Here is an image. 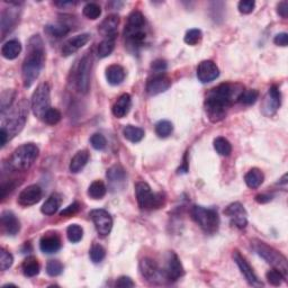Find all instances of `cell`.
I'll list each match as a JSON object with an SVG mask.
<instances>
[{
    "label": "cell",
    "instance_id": "obj_1",
    "mask_svg": "<svg viewBox=\"0 0 288 288\" xmlns=\"http://www.w3.org/2000/svg\"><path fill=\"white\" fill-rule=\"evenodd\" d=\"M243 88L239 85L221 84L207 93L205 100V110L211 122L217 123L227 115V110L239 100Z\"/></svg>",
    "mask_w": 288,
    "mask_h": 288
},
{
    "label": "cell",
    "instance_id": "obj_2",
    "mask_svg": "<svg viewBox=\"0 0 288 288\" xmlns=\"http://www.w3.org/2000/svg\"><path fill=\"white\" fill-rule=\"evenodd\" d=\"M45 62L44 44L40 35H34L29 38L27 45V56L25 57L24 63L22 68V78L24 87L29 88L43 69Z\"/></svg>",
    "mask_w": 288,
    "mask_h": 288
},
{
    "label": "cell",
    "instance_id": "obj_3",
    "mask_svg": "<svg viewBox=\"0 0 288 288\" xmlns=\"http://www.w3.org/2000/svg\"><path fill=\"white\" fill-rule=\"evenodd\" d=\"M40 153L38 147L33 143H27L17 147L9 159V168L14 171L29 170Z\"/></svg>",
    "mask_w": 288,
    "mask_h": 288
},
{
    "label": "cell",
    "instance_id": "obj_4",
    "mask_svg": "<svg viewBox=\"0 0 288 288\" xmlns=\"http://www.w3.org/2000/svg\"><path fill=\"white\" fill-rule=\"evenodd\" d=\"M27 115H29V103L22 100L13 111L9 113L8 117H3L1 128L8 134L9 140L16 136L24 127Z\"/></svg>",
    "mask_w": 288,
    "mask_h": 288
},
{
    "label": "cell",
    "instance_id": "obj_5",
    "mask_svg": "<svg viewBox=\"0 0 288 288\" xmlns=\"http://www.w3.org/2000/svg\"><path fill=\"white\" fill-rule=\"evenodd\" d=\"M136 200L140 208L158 209L166 203V197L162 193H152L151 187L144 181H140L135 186Z\"/></svg>",
    "mask_w": 288,
    "mask_h": 288
},
{
    "label": "cell",
    "instance_id": "obj_6",
    "mask_svg": "<svg viewBox=\"0 0 288 288\" xmlns=\"http://www.w3.org/2000/svg\"><path fill=\"white\" fill-rule=\"evenodd\" d=\"M194 221L204 230L206 233L213 234L220 227L219 214L213 208H205L203 206H194L192 209Z\"/></svg>",
    "mask_w": 288,
    "mask_h": 288
},
{
    "label": "cell",
    "instance_id": "obj_7",
    "mask_svg": "<svg viewBox=\"0 0 288 288\" xmlns=\"http://www.w3.org/2000/svg\"><path fill=\"white\" fill-rule=\"evenodd\" d=\"M255 250L263 260H266L268 263L275 267V269L282 272L284 277H288V264L285 256H283L279 251L269 247L264 242H260V241L255 244Z\"/></svg>",
    "mask_w": 288,
    "mask_h": 288
},
{
    "label": "cell",
    "instance_id": "obj_8",
    "mask_svg": "<svg viewBox=\"0 0 288 288\" xmlns=\"http://www.w3.org/2000/svg\"><path fill=\"white\" fill-rule=\"evenodd\" d=\"M50 105H51V89H50L49 84L43 83L37 86L36 90L33 93L30 108L37 118L43 119L46 112L51 108Z\"/></svg>",
    "mask_w": 288,
    "mask_h": 288
},
{
    "label": "cell",
    "instance_id": "obj_9",
    "mask_svg": "<svg viewBox=\"0 0 288 288\" xmlns=\"http://www.w3.org/2000/svg\"><path fill=\"white\" fill-rule=\"evenodd\" d=\"M90 70H91V58L89 54L80 60L76 72V85L78 90L81 93H87L89 90V83H90Z\"/></svg>",
    "mask_w": 288,
    "mask_h": 288
},
{
    "label": "cell",
    "instance_id": "obj_10",
    "mask_svg": "<svg viewBox=\"0 0 288 288\" xmlns=\"http://www.w3.org/2000/svg\"><path fill=\"white\" fill-rule=\"evenodd\" d=\"M89 215H90L99 235L106 236L110 234L113 228V219L110 213L105 209H93Z\"/></svg>",
    "mask_w": 288,
    "mask_h": 288
},
{
    "label": "cell",
    "instance_id": "obj_11",
    "mask_svg": "<svg viewBox=\"0 0 288 288\" xmlns=\"http://www.w3.org/2000/svg\"><path fill=\"white\" fill-rule=\"evenodd\" d=\"M224 214L231 220V224L239 229H244L248 224L247 212L241 203H232L224 209Z\"/></svg>",
    "mask_w": 288,
    "mask_h": 288
},
{
    "label": "cell",
    "instance_id": "obj_12",
    "mask_svg": "<svg viewBox=\"0 0 288 288\" xmlns=\"http://www.w3.org/2000/svg\"><path fill=\"white\" fill-rule=\"evenodd\" d=\"M171 86L170 78L165 73H154L147 80L146 83V92L150 96H157L159 93H162L168 90Z\"/></svg>",
    "mask_w": 288,
    "mask_h": 288
},
{
    "label": "cell",
    "instance_id": "obj_13",
    "mask_svg": "<svg viewBox=\"0 0 288 288\" xmlns=\"http://www.w3.org/2000/svg\"><path fill=\"white\" fill-rule=\"evenodd\" d=\"M282 105V93H280L277 86H272L268 90L266 97L263 99L262 112L264 115H274Z\"/></svg>",
    "mask_w": 288,
    "mask_h": 288
},
{
    "label": "cell",
    "instance_id": "obj_14",
    "mask_svg": "<svg viewBox=\"0 0 288 288\" xmlns=\"http://www.w3.org/2000/svg\"><path fill=\"white\" fill-rule=\"evenodd\" d=\"M220 70L217 65L211 60L202 61L197 67V78L202 84L212 83L219 78Z\"/></svg>",
    "mask_w": 288,
    "mask_h": 288
},
{
    "label": "cell",
    "instance_id": "obj_15",
    "mask_svg": "<svg viewBox=\"0 0 288 288\" xmlns=\"http://www.w3.org/2000/svg\"><path fill=\"white\" fill-rule=\"evenodd\" d=\"M233 257H234V260L237 264V267H239V269L241 270V272H242L244 278L247 279V282L250 284L251 286H262L263 285V284L258 279V277H257V275L255 274L252 267L248 263L247 260L244 259V257L240 255L239 251H235Z\"/></svg>",
    "mask_w": 288,
    "mask_h": 288
},
{
    "label": "cell",
    "instance_id": "obj_16",
    "mask_svg": "<svg viewBox=\"0 0 288 288\" xmlns=\"http://www.w3.org/2000/svg\"><path fill=\"white\" fill-rule=\"evenodd\" d=\"M42 188L38 185H30L23 189L18 196V203L22 206H32L41 201Z\"/></svg>",
    "mask_w": 288,
    "mask_h": 288
},
{
    "label": "cell",
    "instance_id": "obj_17",
    "mask_svg": "<svg viewBox=\"0 0 288 288\" xmlns=\"http://www.w3.org/2000/svg\"><path fill=\"white\" fill-rule=\"evenodd\" d=\"M184 274V267H182L178 256L176 254H173V252H171L168 259V264H167V268L165 270V277L170 280V282H176V280L182 277Z\"/></svg>",
    "mask_w": 288,
    "mask_h": 288
},
{
    "label": "cell",
    "instance_id": "obj_18",
    "mask_svg": "<svg viewBox=\"0 0 288 288\" xmlns=\"http://www.w3.org/2000/svg\"><path fill=\"white\" fill-rule=\"evenodd\" d=\"M89 40H90V35L87 33L77 35V36L70 38V40L65 42L63 46H62V56H72L73 53H76L77 51H79L81 48H84V46L89 42Z\"/></svg>",
    "mask_w": 288,
    "mask_h": 288
},
{
    "label": "cell",
    "instance_id": "obj_19",
    "mask_svg": "<svg viewBox=\"0 0 288 288\" xmlns=\"http://www.w3.org/2000/svg\"><path fill=\"white\" fill-rule=\"evenodd\" d=\"M140 271H141L143 277L149 280V282L158 280L162 275L157 262L150 258H144L141 260V262H140Z\"/></svg>",
    "mask_w": 288,
    "mask_h": 288
},
{
    "label": "cell",
    "instance_id": "obj_20",
    "mask_svg": "<svg viewBox=\"0 0 288 288\" xmlns=\"http://www.w3.org/2000/svg\"><path fill=\"white\" fill-rule=\"evenodd\" d=\"M40 249L44 254H56L61 249V239L57 233H46L41 237Z\"/></svg>",
    "mask_w": 288,
    "mask_h": 288
},
{
    "label": "cell",
    "instance_id": "obj_21",
    "mask_svg": "<svg viewBox=\"0 0 288 288\" xmlns=\"http://www.w3.org/2000/svg\"><path fill=\"white\" fill-rule=\"evenodd\" d=\"M124 36H125L128 45L138 48L143 44L146 35L144 32V27H130L126 25L125 29H124Z\"/></svg>",
    "mask_w": 288,
    "mask_h": 288
},
{
    "label": "cell",
    "instance_id": "obj_22",
    "mask_svg": "<svg viewBox=\"0 0 288 288\" xmlns=\"http://www.w3.org/2000/svg\"><path fill=\"white\" fill-rule=\"evenodd\" d=\"M119 25V17L117 15H110L102 22L99 25L98 30L103 36L106 37H116L117 35V29Z\"/></svg>",
    "mask_w": 288,
    "mask_h": 288
},
{
    "label": "cell",
    "instance_id": "obj_23",
    "mask_svg": "<svg viewBox=\"0 0 288 288\" xmlns=\"http://www.w3.org/2000/svg\"><path fill=\"white\" fill-rule=\"evenodd\" d=\"M1 225L2 230L8 235H16L21 230V223L15 216L14 213L6 211L1 214Z\"/></svg>",
    "mask_w": 288,
    "mask_h": 288
},
{
    "label": "cell",
    "instance_id": "obj_24",
    "mask_svg": "<svg viewBox=\"0 0 288 288\" xmlns=\"http://www.w3.org/2000/svg\"><path fill=\"white\" fill-rule=\"evenodd\" d=\"M131 106H132L131 96L128 95V93H123V95L117 99V102L114 104L112 112L115 117L123 118L124 116H126L127 113L130 112Z\"/></svg>",
    "mask_w": 288,
    "mask_h": 288
},
{
    "label": "cell",
    "instance_id": "obj_25",
    "mask_svg": "<svg viewBox=\"0 0 288 288\" xmlns=\"http://www.w3.org/2000/svg\"><path fill=\"white\" fill-rule=\"evenodd\" d=\"M106 78L112 86L120 85L125 79V70L119 64H112L106 69Z\"/></svg>",
    "mask_w": 288,
    "mask_h": 288
},
{
    "label": "cell",
    "instance_id": "obj_26",
    "mask_svg": "<svg viewBox=\"0 0 288 288\" xmlns=\"http://www.w3.org/2000/svg\"><path fill=\"white\" fill-rule=\"evenodd\" d=\"M107 179L110 180L113 188H117V187L123 184L126 179V173L120 166H113L112 168L107 170Z\"/></svg>",
    "mask_w": 288,
    "mask_h": 288
},
{
    "label": "cell",
    "instance_id": "obj_27",
    "mask_svg": "<svg viewBox=\"0 0 288 288\" xmlns=\"http://www.w3.org/2000/svg\"><path fill=\"white\" fill-rule=\"evenodd\" d=\"M22 45L17 40H10L6 42L1 48L2 57L7 60H14L21 54Z\"/></svg>",
    "mask_w": 288,
    "mask_h": 288
},
{
    "label": "cell",
    "instance_id": "obj_28",
    "mask_svg": "<svg viewBox=\"0 0 288 288\" xmlns=\"http://www.w3.org/2000/svg\"><path fill=\"white\" fill-rule=\"evenodd\" d=\"M89 160V153L86 150L79 151L75 154V157L72 158L71 162H70V171L72 173H78L81 169H84V167L87 165Z\"/></svg>",
    "mask_w": 288,
    "mask_h": 288
},
{
    "label": "cell",
    "instance_id": "obj_29",
    "mask_svg": "<svg viewBox=\"0 0 288 288\" xmlns=\"http://www.w3.org/2000/svg\"><path fill=\"white\" fill-rule=\"evenodd\" d=\"M61 206V196L59 194H52L44 204H43L41 211L45 215H53L58 212V209Z\"/></svg>",
    "mask_w": 288,
    "mask_h": 288
},
{
    "label": "cell",
    "instance_id": "obj_30",
    "mask_svg": "<svg viewBox=\"0 0 288 288\" xmlns=\"http://www.w3.org/2000/svg\"><path fill=\"white\" fill-rule=\"evenodd\" d=\"M263 173L257 168H252L251 170H249V173L244 176V181H246L247 186L252 189L258 188L263 182Z\"/></svg>",
    "mask_w": 288,
    "mask_h": 288
},
{
    "label": "cell",
    "instance_id": "obj_31",
    "mask_svg": "<svg viewBox=\"0 0 288 288\" xmlns=\"http://www.w3.org/2000/svg\"><path fill=\"white\" fill-rule=\"evenodd\" d=\"M18 15L13 9H7L1 15V32L2 35L8 32L13 27L16 25Z\"/></svg>",
    "mask_w": 288,
    "mask_h": 288
},
{
    "label": "cell",
    "instance_id": "obj_32",
    "mask_svg": "<svg viewBox=\"0 0 288 288\" xmlns=\"http://www.w3.org/2000/svg\"><path fill=\"white\" fill-rule=\"evenodd\" d=\"M22 269L26 277H35V276L40 274L41 267L36 258H34V257H29V258L25 259V261L23 262Z\"/></svg>",
    "mask_w": 288,
    "mask_h": 288
},
{
    "label": "cell",
    "instance_id": "obj_33",
    "mask_svg": "<svg viewBox=\"0 0 288 288\" xmlns=\"http://www.w3.org/2000/svg\"><path fill=\"white\" fill-rule=\"evenodd\" d=\"M124 138L132 143H138L144 138V131L141 127L127 125L123 128Z\"/></svg>",
    "mask_w": 288,
    "mask_h": 288
},
{
    "label": "cell",
    "instance_id": "obj_34",
    "mask_svg": "<svg viewBox=\"0 0 288 288\" xmlns=\"http://www.w3.org/2000/svg\"><path fill=\"white\" fill-rule=\"evenodd\" d=\"M115 38L116 37H106L99 43L98 50H97V54L99 58L104 59V58L111 56L115 49Z\"/></svg>",
    "mask_w": 288,
    "mask_h": 288
},
{
    "label": "cell",
    "instance_id": "obj_35",
    "mask_svg": "<svg viewBox=\"0 0 288 288\" xmlns=\"http://www.w3.org/2000/svg\"><path fill=\"white\" fill-rule=\"evenodd\" d=\"M107 188L103 181L96 180L89 186L88 188V195L90 196L92 200H102V198L106 195Z\"/></svg>",
    "mask_w": 288,
    "mask_h": 288
},
{
    "label": "cell",
    "instance_id": "obj_36",
    "mask_svg": "<svg viewBox=\"0 0 288 288\" xmlns=\"http://www.w3.org/2000/svg\"><path fill=\"white\" fill-rule=\"evenodd\" d=\"M214 149L216 150V152L223 155V157H229L232 152V145L225 138H216L214 140Z\"/></svg>",
    "mask_w": 288,
    "mask_h": 288
},
{
    "label": "cell",
    "instance_id": "obj_37",
    "mask_svg": "<svg viewBox=\"0 0 288 288\" xmlns=\"http://www.w3.org/2000/svg\"><path fill=\"white\" fill-rule=\"evenodd\" d=\"M173 123L169 122V120H160L155 124V133L159 136V138H168V136L173 133Z\"/></svg>",
    "mask_w": 288,
    "mask_h": 288
},
{
    "label": "cell",
    "instance_id": "obj_38",
    "mask_svg": "<svg viewBox=\"0 0 288 288\" xmlns=\"http://www.w3.org/2000/svg\"><path fill=\"white\" fill-rule=\"evenodd\" d=\"M67 235L70 242L72 243H78L81 241L84 236V230L80 225L78 224H71L69 225L67 229Z\"/></svg>",
    "mask_w": 288,
    "mask_h": 288
},
{
    "label": "cell",
    "instance_id": "obj_39",
    "mask_svg": "<svg viewBox=\"0 0 288 288\" xmlns=\"http://www.w3.org/2000/svg\"><path fill=\"white\" fill-rule=\"evenodd\" d=\"M258 98H259L258 90H256V89H248V90H243L242 92H241L239 100L243 105L250 106V105H254Z\"/></svg>",
    "mask_w": 288,
    "mask_h": 288
},
{
    "label": "cell",
    "instance_id": "obj_40",
    "mask_svg": "<svg viewBox=\"0 0 288 288\" xmlns=\"http://www.w3.org/2000/svg\"><path fill=\"white\" fill-rule=\"evenodd\" d=\"M83 13L88 19H92V21H95V19L99 18L100 15H102V9H100V7L97 5V3L89 2L84 7Z\"/></svg>",
    "mask_w": 288,
    "mask_h": 288
},
{
    "label": "cell",
    "instance_id": "obj_41",
    "mask_svg": "<svg viewBox=\"0 0 288 288\" xmlns=\"http://www.w3.org/2000/svg\"><path fill=\"white\" fill-rule=\"evenodd\" d=\"M145 25V18L143 14L139 10L132 11L127 19V26L130 27H144Z\"/></svg>",
    "mask_w": 288,
    "mask_h": 288
},
{
    "label": "cell",
    "instance_id": "obj_42",
    "mask_svg": "<svg viewBox=\"0 0 288 288\" xmlns=\"http://www.w3.org/2000/svg\"><path fill=\"white\" fill-rule=\"evenodd\" d=\"M89 256H90V259L93 263H99L104 260L106 251L100 244H93L90 251H89Z\"/></svg>",
    "mask_w": 288,
    "mask_h": 288
},
{
    "label": "cell",
    "instance_id": "obj_43",
    "mask_svg": "<svg viewBox=\"0 0 288 288\" xmlns=\"http://www.w3.org/2000/svg\"><path fill=\"white\" fill-rule=\"evenodd\" d=\"M46 33L51 35L53 37H62L65 34L69 33V27L67 25L60 24V25H49L45 27Z\"/></svg>",
    "mask_w": 288,
    "mask_h": 288
},
{
    "label": "cell",
    "instance_id": "obj_44",
    "mask_svg": "<svg viewBox=\"0 0 288 288\" xmlns=\"http://www.w3.org/2000/svg\"><path fill=\"white\" fill-rule=\"evenodd\" d=\"M202 37H203V33H202V30L194 29H189L188 32L186 33L184 41L186 44L188 45H196L197 43L201 42Z\"/></svg>",
    "mask_w": 288,
    "mask_h": 288
},
{
    "label": "cell",
    "instance_id": "obj_45",
    "mask_svg": "<svg viewBox=\"0 0 288 288\" xmlns=\"http://www.w3.org/2000/svg\"><path fill=\"white\" fill-rule=\"evenodd\" d=\"M61 113L60 111H58L57 108H50V110L46 112V114L44 115V118H43V120L46 124H49V125H56V124H58L61 120Z\"/></svg>",
    "mask_w": 288,
    "mask_h": 288
},
{
    "label": "cell",
    "instance_id": "obj_46",
    "mask_svg": "<svg viewBox=\"0 0 288 288\" xmlns=\"http://www.w3.org/2000/svg\"><path fill=\"white\" fill-rule=\"evenodd\" d=\"M14 262V258L8 251L5 249H0V269L7 270L11 267V264Z\"/></svg>",
    "mask_w": 288,
    "mask_h": 288
},
{
    "label": "cell",
    "instance_id": "obj_47",
    "mask_svg": "<svg viewBox=\"0 0 288 288\" xmlns=\"http://www.w3.org/2000/svg\"><path fill=\"white\" fill-rule=\"evenodd\" d=\"M62 271H63V264L59 260H50L48 264H46V272L51 277H57Z\"/></svg>",
    "mask_w": 288,
    "mask_h": 288
},
{
    "label": "cell",
    "instance_id": "obj_48",
    "mask_svg": "<svg viewBox=\"0 0 288 288\" xmlns=\"http://www.w3.org/2000/svg\"><path fill=\"white\" fill-rule=\"evenodd\" d=\"M266 277H267V280L268 283L271 284V285L274 286H279L282 285L283 280L286 279L285 277H284L282 272H280L279 270L277 269H272V270H269L266 274Z\"/></svg>",
    "mask_w": 288,
    "mask_h": 288
},
{
    "label": "cell",
    "instance_id": "obj_49",
    "mask_svg": "<svg viewBox=\"0 0 288 288\" xmlns=\"http://www.w3.org/2000/svg\"><path fill=\"white\" fill-rule=\"evenodd\" d=\"M90 143L95 150H104L107 144L105 136L100 133L93 134L90 138Z\"/></svg>",
    "mask_w": 288,
    "mask_h": 288
},
{
    "label": "cell",
    "instance_id": "obj_50",
    "mask_svg": "<svg viewBox=\"0 0 288 288\" xmlns=\"http://www.w3.org/2000/svg\"><path fill=\"white\" fill-rule=\"evenodd\" d=\"M256 6V2L254 0H242V1L239 2L237 5V8H239L240 13L242 14H250L254 11Z\"/></svg>",
    "mask_w": 288,
    "mask_h": 288
},
{
    "label": "cell",
    "instance_id": "obj_51",
    "mask_svg": "<svg viewBox=\"0 0 288 288\" xmlns=\"http://www.w3.org/2000/svg\"><path fill=\"white\" fill-rule=\"evenodd\" d=\"M80 209V204L78 203V202H75V203H72L71 205H69L68 207H65L63 211L60 213L61 216H65V217H69V216H72L75 215L76 213L79 212Z\"/></svg>",
    "mask_w": 288,
    "mask_h": 288
},
{
    "label": "cell",
    "instance_id": "obj_52",
    "mask_svg": "<svg viewBox=\"0 0 288 288\" xmlns=\"http://www.w3.org/2000/svg\"><path fill=\"white\" fill-rule=\"evenodd\" d=\"M116 287H122V288H127V287H134L135 284L133 283L130 277H126V276H122L117 279V282L115 284Z\"/></svg>",
    "mask_w": 288,
    "mask_h": 288
},
{
    "label": "cell",
    "instance_id": "obj_53",
    "mask_svg": "<svg viewBox=\"0 0 288 288\" xmlns=\"http://www.w3.org/2000/svg\"><path fill=\"white\" fill-rule=\"evenodd\" d=\"M151 68L153 69V71H155V73H163V71H166L167 69V62L162 59H158L153 62Z\"/></svg>",
    "mask_w": 288,
    "mask_h": 288
},
{
    "label": "cell",
    "instance_id": "obj_54",
    "mask_svg": "<svg viewBox=\"0 0 288 288\" xmlns=\"http://www.w3.org/2000/svg\"><path fill=\"white\" fill-rule=\"evenodd\" d=\"M274 43L276 45L284 46V48H285V46H287V44H288L287 33H279V34L276 35L275 38H274Z\"/></svg>",
    "mask_w": 288,
    "mask_h": 288
},
{
    "label": "cell",
    "instance_id": "obj_55",
    "mask_svg": "<svg viewBox=\"0 0 288 288\" xmlns=\"http://www.w3.org/2000/svg\"><path fill=\"white\" fill-rule=\"evenodd\" d=\"M278 14L282 16L283 18H287L288 16V2L287 1H282L278 5Z\"/></svg>",
    "mask_w": 288,
    "mask_h": 288
},
{
    "label": "cell",
    "instance_id": "obj_56",
    "mask_svg": "<svg viewBox=\"0 0 288 288\" xmlns=\"http://www.w3.org/2000/svg\"><path fill=\"white\" fill-rule=\"evenodd\" d=\"M14 184L13 182H7V184H3L2 186H1V198L3 200V198L6 197V195H7V193L8 192H11V190L14 189Z\"/></svg>",
    "mask_w": 288,
    "mask_h": 288
},
{
    "label": "cell",
    "instance_id": "obj_57",
    "mask_svg": "<svg viewBox=\"0 0 288 288\" xmlns=\"http://www.w3.org/2000/svg\"><path fill=\"white\" fill-rule=\"evenodd\" d=\"M271 200H272V196L264 195V194H261V195H257L256 196V201L258 202V203H260V204L268 203V202H270Z\"/></svg>",
    "mask_w": 288,
    "mask_h": 288
},
{
    "label": "cell",
    "instance_id": "obj_58",
    "mask_svg": "<svg viewBox=\"0 0 288 288\" xmlns=\"http://www.w3.org/2000/svg\"><path fill=\"white\" fill-rule=\"evenodd\" d=\"M8 140L9 138H8V134H7V132L1 128V130H0V145H1V147L6 145V143Z\"/></svg>",
    "mask_w": 288,
    "mask_h": 288
},
{
    "label": "cell",
    "instance_id": "obj_59",
    "mask_svg": "<svg viewBox=\"0 0 288 288\" xmlns=\"http://www.w3.org/2000/svg\"><path fill=\"white\" fill-rule=\"evenodd\" d=\"M188 171V163H187V154L184 157V163H182V167L178 169V173H187Z\"/></svg>",
    "mask_w": 288,
    "mask_h": 288
},
{
    "label": "cell",
    "instance_id": "obj_60",
    "mask_svg": "<svg viewBox=\"0 0 288 288\" xmlns=\"http://www.w3.org/2000/svg\"><path fill=\"white\" fill-rule=\"evenodd\" d=\"M286 179H287V174H284V177L280 179L282 181H279V184H286V182H287Z\"/></svg>",
    "mask_w": 288,
    "mask_h": 288
}]
</instances>
